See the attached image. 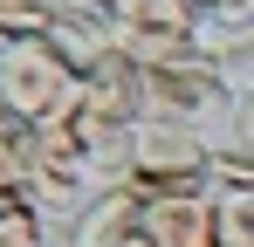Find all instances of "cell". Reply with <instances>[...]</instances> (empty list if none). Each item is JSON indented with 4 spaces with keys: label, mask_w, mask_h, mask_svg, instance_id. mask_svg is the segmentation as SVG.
<instances>
[{
    "label": "cell",
    "mask_w": 254,
    "mask_h": 247,
    "mask_svg": "<svg viewBox=\"0 0 254 247\" xmlns=\"http://www.w3.org/2000/svg\"><path fill=\"white\" fill-rule=\"evenodd\" d=\"M55 14H62V0H0V48L28 41V35H48Z\"/></svg>",
    "instance_id": "obj_12"
},
{
    "label": "cell",
    "mask_w": 254,
    "mask_h": 247,
    "mask_svg": "<svg viewBox=\"0 0 254 247\" xmlns=\"http://www.w3.org/2000/svg\"><path fill=\"white\" fill-rule=\"evenodd\" d=\"M227 110H234V89H227L220 69H213V48H206V55H186V62L144 69V117L206 130V124H220Z\"/></svg>",
    "instance_id": "obj_3"
},
{
    "label": "cell",
    "mask_w": 254,
    "mask_h": 247,
    "mask_svg": "<svg viewBox=\"0 0 254 247\" xmlns=\"http://www.w3.org/2000/svg\"><path fill=\"white\" fill-rule=\"evenodd\" d=\"M227 151H241L254 158V96H234V110H227V137H220Z\"/></svg>",
    "instance_id": "obj_14"
},
{
    "label": "cell",
    "mask_w": 254,
    "mask_h": 247,
    "mask_svg": "<svg viewBox=\"0 0 254 247\" xmlns=\"http://www.w3.org/2000/svg\"><path fill=\"white\" fill-rule=\"evenodd\" d=\"M28 172H35V124H21L0 103V192H28Z\"/></svg>",
    "instance_id": "obj_9"
},
{
    "label": "cell",
    "mask_w": 254,
    "mask_h": 247,
    "mask_svg": "<svg viewBox=\"0 0 254 247\" xmlns=\"http://www.w3.org/2000/svg\"><path fill=\"white\" fill-rule=\"evenodd\" d=\"M0 247H48V213L28 192H0Z\"/></svg>",
    "instance_id": "obj_11"
},
{
    "label": "cell",
    "mask_w": 254,
    "mask_h": 247,
    "mask_svg": "<svg viewBox=\"0 0 254 247\" xmlns=\"http://www.w3.org/2000/svg\"><path fill=\"white\" fill-rule=\"evenodd\" d=\"M199 14H206L213 28H248L254 21V0H192Z\"/></svg>",
    "instance_id": "obj_15"
},
{
    "label": "cell",
    "mask_w": 254,
    "mask_h": 247,
    "mask_svg": "<svg viewBox=\"0 0 254 247\" xmlns=\"http://www.w3.org/2000/svg\"><path fill=\"white\" fill-rule=\"evenodd\" d=\"M137 199H165V192H199L213 185V137L192 124H158L144 117L130 130V179Z\"/></svg>",
    "instance_id": "obj_2"
},
{
    "label": "cell",
    "mask_w": 254,
    "mask_h": 247,
    "mask_svg": "<svg viewBox=\"0 0 254 247\" xmlns=\"http://www.w3.org/2000/svg\"><path fill=\"white\" fill-rule=\"evenodd\" d=\"M137 220H144V199L130 185H110L69 220V247H137Z\"/></svg>",
    "instance_id": "obj_7"
},
{
    "label": "cell",
    "mask_w": 254,
    "mask_h": 247,
    "mask_svg": "<svg viewBox=\"0 0 254 247\" xmlns=\"http://www.w3.org/2000/svg\"><path fill=\"white\" fill-rule=\"evenodd\" d=\"M83 110L103 124H144V69L124 48H110L96 69L83 76Z\"/></svg>",
    "instance_id": "obj_6"
},
{
    "label": "cell",
    "mask_w": 254,
    "mask_h": 247,
    "mask_svg": "<svg viewBox=\"0 0 254 247\" xmlns=\"http://www.w3.org/2000/svg\"><path fill=\"white\" fill-rule=\"evenodd\" d=\"M220 192V247H254V185H213Z\"/></svg>",
    "instance_id": "obj_13"
},
{
    "label": "cell",
    "mask_w": 254,
    "mask_h": 247,
    "mask_svg": "<svg viewBox=\"0 0 254 247\" xmlns=\"http://www.w3.org/2000/svg\"><path fill=\"white\" fill-rule=\"evenodd\" d=\"M103 185H96V172H89L83 144H76V130H69V117H55L35 130V172H28V199L42 206V213H83L89 199H96Z\"/></svg>",
    "instance_id": "obj_4"
},
{
    "label": "cell",
    "mask_w": 254,
    "mask_h": 247,
    "mask_svg": "<svg viewBox=\"0 0 254 247\" xmlns=\"http://www.w3.org/2000/svg\"><path fill=\"white\" fill-rule=\"evenodd\" d=\"M137 247H220V192H165V199H144L137 220Z\"/></svg>",
    "instance_id": "obj_5"
},
{
    "label": "cell",
    "mask_w": 254,
    "mask_h": 247,
    "mask_svg": "<svg viewBox=\"0 0 254 247\" xmlns=\"http://www.w3.org/2000/svg\"><path fill=\"white\" fill-rule=\"evenodd\" d=\"M48 41H55V48H62V55L89 76V69L117 48V28H110V14H103V7H76V0H62V14H55Z\"/></svg>",
    "instance_id": "obj_8"
},
{
    "label": "cell",
    "mask_w": 254,
    "mask_h": 247,
    "mask_svg": "<svg viewBox=\"0 0 254 247\" xmlns=\"http://www.w3.org/2000/svg\"><path fill=\"white\" fill-rule=\"evenodd\" d=\"M213 69H220V82L234 89V96H254V21L248 28H227V35H213Z\"/></svg>",
    "instance_id": "obj_10"
},
{
    "label": "cell",
    "mask_w": 254,
    "mask_h": 247,
    "mask_svg": "<svg viewBox=\"0 0 254 247\" xmlns=\"http://www.w3.org/2000/svg\"><path fill=\"white\" fill-rule=\"evenodd\" d=\"M0 103L14 110L21 124H55L83 103V69L55 48L48 35H28V41H7L0 48Z\"/></svg>",
    "instance_id": "obj_1"
}]
</instances>
